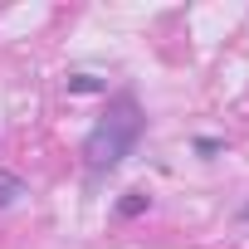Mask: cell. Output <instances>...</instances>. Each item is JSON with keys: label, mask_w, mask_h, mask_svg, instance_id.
Returning <instances> with one entry per match:
<instances>
[{"label": "cell", "mask_w": 249, "mask_h": 249, "mask_svg": "<svg viewBox=\"0 0 249 249\" xmlns=\"http://www.w3.org/2000/svg\"><path fill=\"white\" fill-rule=\"evenodd\" d=\"M142 122H147V117H142V107H137V98H132V93L112 98V103H107V112L98 117V127H93V132H88V142H83L88 166H93V171H112L122 157L137 147Z\"/></svg>", "instance_id": "1"}, {"label": "cell", "mask_w": 249, "mask_h": 249, "mask_svg": "<svg viewBox=\"0 0 249 249\" xmlns=\"http://www.w3.org/2000/svg\"><path fill=\"white\" fill-rule=\"evenodd\" d=\"M98 88H103V83H98L93 73H73V78H69V93H98Z\"/></svg>", "instance_id": "2"}, {"label": "cell", "mask_w": 249, "mask_h": 249, "mask_svg": "<svg viewBox=\"0 0 249 249\" xmlns=\"http://www.w3.org/2000/svg\"><path fill=\"white\" fill-rule=\"evenodd\" d=\"M117 210H122V215H142V210H147V196H127Z\"/></svg>", "instance_id": "3"}]
</instances>
